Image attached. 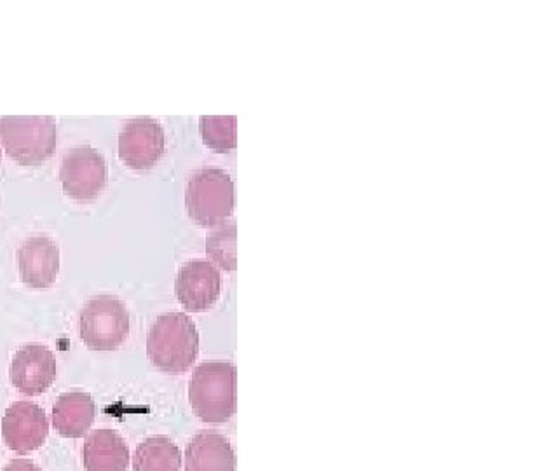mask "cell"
Instances as JSON below:
<instances>
[{
  "mask_svg": "<svg viewBox=\"0 0 558 471\" xmlns=\"http://www.w3.org/2000/svg\"><path fill=\"white\" fill-rule=\"evenodd\" d=\"M17 267L26 287H52L60 270V249L49 235H32L17 250Z\"/></svg>",
  "mask_w": 558,
  "mask_h": 471,
  "instance_id": "8fae6325",
  "label": "cell"
},
{
  "mask_svg": "<svg viewBox=\"0 0 558 471\" xmlns=\"http://www.w3.org/2000/svg\"><path fill=\"white\" fill-rule=\"evenodd\" d=\"M130 336L126 304L113 295L93 297L81 311V339L93 351H113Z\"/></svg>",
  "mask_w": 558,
  "mask_h": 471,
  "instance_id": "5b68a950",
  "label": "cell"
},
{
  "mask_svg": "<svg viewBox=\"0 0 558 471\" xmlns=\"http://www.w3.org/2000/svg\"><path fill=\"white\" fill-rule=\"evenodd\" d=\"M2 471H43L34 461L31 459L17 458L9 462L8 467Z\"/></svg>",
  "mask_w": 558,
  "mask_h": 471,
  "instance_id": "ac0fdd59",
  "label": "cell"
},
{
  "mask_svg": "<svg viewBox=\"0 0 558 471\" xmlns=\"http://www.w3.org/2000/svg\"><path fill=\"white\" fill-rule=\"evenodd\" d=\"M165 154V130L153 118H135L122 126L119 135V157L136 171H147Z\"/></svg>",
  "mask_w": 558,
  "mask_h": 471,
  "instance_id": "52a82bcc",
  "label": "cell"
},
{
  "mask_svg": "<svg viewBox=\"0 0 558 471\" xmlns=\"http://www.w3.org/2000/svg\"><path fill=\"white\" fill-rule=\"evenodd\" d=\"M208 257L226 270L235 269V227L223 226L206 240Z\"/></svg>",
  "mask_w": 558,
  "mask_h": 471,
  "instance_id": "e0dca14e",
  "label": "cell"
},
{
  "mask_svg": "<svg viewBox=\"0 0 558 471\" xmlns=\"http://www.w3.org/2000/svg\"><path fill=\"white\" fill-rule=\"evenodd\" d=\"M0 142L20 165H43L57 150V122L49 116H4Z\"/></svg>",
  "mask_w": 558,
  "mask_h": 471,
  "instance_id": "3957f363",
  "label": "cell"
},
{
  "mask_svg": "<svg viewBox=\"0 0 558 471\" xmlns=\"http://www.w3.org/2000/svg\"><path fill=\"white\" fill-rule=\"evenodd\" d=\"M182 454L168 436H150L136 447L133 471H180Z\"/></svg>",
  "mask_w": 558,
  "mask_h": 471,
  "instance_id": "9a60e30c",
  "label": "cell"
},
{
  "mask_svg": "<svg viewBox=\"0 0 558 471\" xmlns=\"http://www.w3.org/2000/svg\"><path fill=\"white\" fill-rule=\"evenodd\" d=\"M96 407L92 395L65 392L52 407V427L65 438H81L95 423Z\"/></svg>",
  "mask_w": 558,
  "mask_h": 471,
  "instance_id": "5bb4252c",
  "label": "cell"
},
{
  "mask_svg": "<svg viewBox=\"0 0 558 471\" xmlns=\"http://www.w3.org/2000/svg\"><path fill=\"white\" fill-rule=\"evenodd\" d=\"M220 288H222L220 273L211 262L203 258H194L180 267L179 276L174 281L180 304L191 313H201L214 307L220 297Z\"/></svg>",
  "mask_w": 558,
  "mask_h": 471,
  "instance_id": "30bf717a",
  "label": "cell"
},
{
  "mask_svg": "<svg viewBox=\"0 0 558 471\" xmlns=\"http://www.w3.org/2000/svg\"><path fill=\"white\" fill-rule=\"evenodd\" d=\"M189 217L203 227L226 222L234 212V182L218 168H203L189 179L185 191Z\"/></svg>",
  "mask_w": 558,
  "mask_h": 471,
  "instance_id": "277c9868",
  "label": "cell"
},
{
  "mask_svg": "<svg viewBox=\"0 0 558 471\" xmlns=\"http://www.w3.org/2000/svg\"><path fill=\"white\" fill-rule=\"evenodd\" d=\"M49 435L48 415L32 401H16L5 410L2 438L8 449L28 454L43 447Z\"/></svg>",
  "mask_w": 558,
  "mask_h": 471,
  "instance_id": "9c48e42d",
  "label": "cell"
},
{
  "mask_svg": "<svg viewBox=\"0 0 558 471\" xmlns=\"http://www.w3.org/2000/svg\"><path fill=\"white\" fill-rule=\"evenodd\" d=\"M189 401L205 423H226L235 412V369L231 363H201L192 374Z\"/></svg>",
  "mask_w": 558,
  "mask_h": 471,
  "instance_id": "7a4b0ae2",
  "label": "cell"
},
{
  "mask_svg": "<svg viewBox=\"0 0 558 471\" xmlns=\"http://www.w3.org/2000/svg\"><path fill=\"white\" fill-rule=\"evenodd\" d=\"M9 377L23 395H43L57 379V357L46 346L28 342L14 354Z\"/></svg>",
  "mask_w": 558,
  "mask_h": 471,
  "instance_id": "ba28073f",
  "label": "cell"
},
{
  "mask_svg": "<svg viewBox=\"0 0 558 471\" xmlns=\"http://www.w3.org/2000/svg\"><path fill=\"white\" fill-rule=\"evenodd\" d=\"M199 131L203 142L217 153H231L235 148L234 116H203Z\"/></svg>",
  "mask_w": 558,
  "mask_h": 471,
  "instance_id": "2e32d148",
  "label": "cell"
},
{
  "mask_svg": "<svg viewBox=\"0 0 558 471\" xmlns=\"http://www.w3.org/2000/svg\"><path fill=\"white\" fill-rule=\"evenodd\" d=\"M199 353V331L183 313L161 314L147 337V354L166 374L187 372Z\"/></svg>",
  "mask_w": 558,
  "mask_h": 471,
  "instance_id": "6da1fadb",
  "label": "cell"
},
{
  "mask_svg": "<svg viewBox=\"0 0 558 471\" xmlns=\"http://www.w3.org/2000/svg\"><path fill=\"white\" fill-rule=\"evenodd\" d=\"M60 180L66 196L87 203L100 196L109 183V166L96 148H70L60 166Z\"/></svg>",
  "mask_w": 558,
  "mask_h": 471,
  "instance_id": "8992f818",
  "label": "cell"
},
{
  "mask_svg": "<svg viewBox=\"0 0 558 471\" xmlns=\"http://www.w3.org/2000/svg\"><path fill=\"white\" fill-rule=\"evenodd\" d=\"M235 456L231 442L220 433L194 436L185 449V471H234Z\"/></svg>",
  "mask_w": 558,
  "mask_h": 471,
  "instance_id": "7c38bea8",
  "label": "cell"
},
{
  "mask_svg": "<svg viewBox=\"0 0 558 471\" xmlns=\"http://www.w3.org/2000/svg\"><path fill=\"white\" fill-rule=\"evenodd\" d=\"M83 454L86 471H126L130 464L126 442L109 427L87 435Z\"/></svg>",
  "mask_w": 558,
  "mask_h": 471,
  "instance_id": "4fadbf2b",
  "label": "cell"
},
{
  "mask_svg": "<svg viewBox=\"0 0 558 471\" xmlns=\"http://www.w3.org/2000/svg\"><path fill=\"white\" fill-rule=\"evenodd\" d=\"M0 159H2V150H0Z\"/></svg>",
  "mask_w": 558,
  "mask_h": 471,
  "instance_id": "d6986e66",
  "label": "cell"
}]
</instances>
